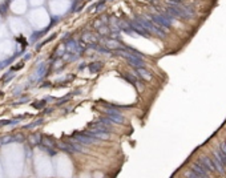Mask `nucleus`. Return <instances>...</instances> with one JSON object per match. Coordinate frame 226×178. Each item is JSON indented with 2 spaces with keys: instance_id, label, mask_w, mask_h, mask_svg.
<instances>
[{
  "instance_id": "nucleus-1",
  "label": "nucleus",
  "mask_w": 226,
  "mask_h": 178,
  "mask_svg": "<svg viewBox=\"0 0 226 178\" xmlns=\"http://www.w3.org/2000/svg\"><path fill=\"white\" fill-rule=\"evenodd\" d=\"M73 141L76 142H80V144H84V145H92L96 142V138H93V137H89L88 134L85 133H75L73 134Z\"/></svg>"
},
{
  "instance_id": "nucleus-2",
  "label": "nucleus",
  "mask_w": 226,
  "mask_h": 178,
  "mask_svg": "<svg viewBox=\"0 0 226 178\" xmlns=\"http://www.w3.org/2000/svg\"><path fill=\"white\" fill-rule=\"evenodd\" d=\"M100 41H103V45L106 46L108 49H121V48H124V46L121 45V43L117 41L116 39H101Z\"/></svg>"
},
{
  "instance_id": "nucleus-3",
  "label": "nucleus",
  "mask_w": 226,
  "mask_h": 178,
  "mask_svg": "<svg viewBox=\"0 0 226 178\" xmlns=\"http://www.w3.org/2000/svg\"><path fill=\"white\" fill-rule=\"evenodd\" d=\"M82 40H84V41H87L88 44H93L95 41H100L101 37H100V36H97V35H95V33L87 32V33L82 35Z\"/></svg>"
},
{
  "instance_id": "nucleus-4",
  "label": "nucleus",
  "mask_w": 226,
  "mask_h": 178,
  "mask_svg": "<svg viewBox=\"0 0 226 178\" xmlns=\"http://www.w3.org/2000/svg\"><path fill=\"white\" fill-rule=\"evenodd\" d=\"M67 49H68V51H71L72 53H76V52L79 53V52H80V46L77 45V43L72 41V40H71V41L67 44Z\"/></svg>"
},
{
  "instance_id": "nucleus-5",
  "label": "nucleus",
  "mask_w": 226,
  "mask_h": 178,
  "mask_svg": "<svg viewBox=\"0 0 226 178\" xmlns=\"http://www.w3.org/2000/svg\"><path fill=\"white\" fill-rule=\"evenodd\" d=\"M137 73H139L141 77H144V78H147V80H149L150 78V75L147 72V70H144L142 68H140V69H137Z\"/></svg>"
},
{
  "instance_id": "nucleus-6",
  "label": "nucleus",
  "mask_w": 226,
  "mask_h": 178,
  "mask_svg": "<svg viewBox=\"0 0 226 178\" xmlns=\"http://www.w3.org/2000/svg\"><path fill=\"white\" fill-rule=\"evenodd\" d=\"M43 142L47 145V146H55V142H51L48 138H43Z\"/></svg>"
}]
</instances>
